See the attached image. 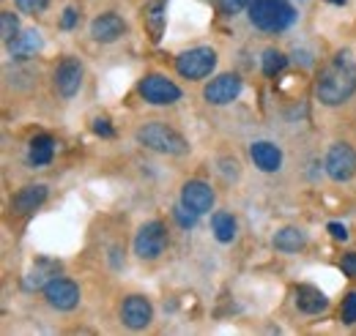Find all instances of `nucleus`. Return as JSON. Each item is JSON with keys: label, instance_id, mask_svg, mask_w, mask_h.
I'll list each match as a JSON object with an SVG mask.
<instances>
[{"label": "nucleus", "instance_id": "6e6552de", "mask_svg": "<svg viewBox=\"0 0 356 336\" xmlns=\"http://www.w3.org/2000/svg\"><path fill=\"white\" fill-rule=\"evenodd\" d=\"M44 298L52 309H58V312H72V309H77V303H80V287H77L72 279L55 276L44 287Z\"/></svg>", "mask_w": 356, "mask_h": 336}, {"label": "nucleus", "instance_id": "bb28decb", "mask_svg": "<svg viewBox=\"0 0 356 336\" xmlns=\"http://www.w3.org/2000/svg\"><path fill=\"white\" fill-rule=\"evenodd\" d=\"M220 8H222V14H241L244 8H250V0H220Z\"/></svg>", "mask_w": 356, "mask_h": 336}, {"label": "nucleus", "instance_id": "a878e982", "mask_svg": "<svg viewBox=\"0 0 356 336\" xmlns=\"http://www.w3.org/2000/svg\"><path fill=\"white\" fill-rule=\"evenodd\" d=\"M14 3H17V8L22 14H42L49 6V0H14Z\"/></svg>", "mask_w": 356, "mask_h": 336}, {"label": "nucleus", "instance_id": "7c9ffc66", "mask_svg": "<svg viewBox=\"0 0 356 336\" xmlns=\"http://www.w3.org/2000/svg\"><path fill=\"white\" fill-rule=\"evenodd\" d=\"M340 268L348 274V276H356V252H348L343 257V262H340Z\"/></svg>", "mask_w": 356, "mask_h": 336}, {"label": "nucleus", "instance_id": "4468645a", "mask_svg": "<svg viewBox=\"0 0 356 336\" xmlns=\"http://www.w3.org/2000/svg\"><path fill=\"white\" fill-rule=\"evenodd\" d=\"M143 22H145V31H148L151 42H162V33H165V25H168V0H148L145 8H143Z\"/></svg>", "mask_w": 356, "mask_h": 336}, {"label": "nucleus", "instance_id": "4be33fe9", "mask_svg": "<svg viewBox=\"0 0 356 336\" xmlns=\"http://www.w3.org/2000/svg\"><path fill=\"white\" fill-rule=\"evenodd\" d=\"M285 66H288L285 52H280V49H274V47H268L266 52H264V58H261V69H264L266 77H277Z\"/></svg>", "mask_w": 356, "mask_h": 336}, {"label": "nucleus", "instance_id": "39448f33", "mask_svg": "<svg viewBox=\"0 0 356 336\" xmlns=\"http://www.w3.org/2000/svg\"><path fill=\"white\" fill-rule=\"evenodd\" d=\"M168 246V230L162 221H145L134 235V254L140 260H159Z\"/></svg>", "mask_w": 356, "mask_h": 336}, {"label": "nucleus", "instance_id": "412c9836", "mask_svg": "<svg viewBox=\"0 0 356 336\" xmlns=\"http://www.w3.org/2000/svg\"><path fill=\"white\" fill-rule=\"evenodd\" d=\"M211 230H214V238H217L220 244H230V241L236 238L238 224H236L233 213H227V210H217V213L211 216Z\"/></svg>", "mask_w": 356, "mask_h": 336}, {"label": "nucleus", "instance_id": "20e7f679", "mask_svg": "<svg viewBox=\"0 0 356 336\" xmlns=\"http://www.w3.org/2000/svg\"><path fill=\"white\" fill-rule=\"evenodd\" d=\"M217 69V52L211 47H195L176 58V72L184 80H206Z\"/></svg>", "mask_w": 356, "mask_h": 336}, {"label": "nucleus", "instance_id": "423d86ee", "mask_svg": "<svg viewBox=\"0 0 356 336\" xmlns=\"http://www.w3.org/2000/svg\"><path fill=\"white\" fill-rule=\"evenodd\" d=\"M137 90L154 107H168V104H176L181 99V87L173 80L162 77V74H145L137 85Z\"/></svg>", "mask_w": 356, "mask_h": 336}, {"label": "nucleus", "instance_id": "0eeeda50", "mask_svg": "<svg viewBox=\"0 0 356 336\" xmlns=\"http://www.w3.org/2000/svg\"><path fill=\"white\" fill-rule=\"evenodd\" d=\"M326 172L332 180L346 183L356 175V151L348 142H334L326 153Z\"/></svg>", "mask_w": 356, "mask_h": 336}, {"label": "nucleus", "instance_id": "f03ea898", "mask_svg": "<svg viewBox=\"0 0 356 336\" xmlns=\"http://www.w3.org/2000/svg\"><path fill=\"white\" fill-rule=\"evenodd\" d=\"M134 140H137V145H143V148H148L154 153H162V156H184V153H189L186 137L178 134L173 126L162 124V121H151V124L140 126Z\"/></svg>", "mask_w": 356, "mask_h": 336}, {"label": "nucleus", "instance_id": "1a4fd4ad", "mask_svg": "<svg viewBox=\"0 0 356 336\" xmlns=\"http://www.w3.org/2000/svg\"><path fill=\"white\" fill-rule=\"evenodd\" d=\"M241 87H244V83H241L238 74H220V77H214L211 83L206 85L203 99L209 104H214V107H225V104H230V101L238 99Z\"/></svg>", "mask_w": 356, "mask_h": 336}, {"label": "nucleus", "instance_id": "c756f323", "mask_svg": "<svg viewBox=\"0 0 356 336\" xmlns=\"http://www.w3.org/2000/svg\"><path fill=\"white\" fill-rule=\"evenodd\" d=\"M77 19H80L77 8H72V6H69V8L63 11V17H60V28H63V31H72V28L77 25Z\"/></svg>", "mask_w": 356, "mask_h": 336}, {"label": "nucleus", "instance_id": "9b49d317", "mask_svg": "<svg viewBox=\"0 0 356 336\" xmlns=\"http://www.w3.org/2000/svg\"><path fill=\"white\" fill-rule=\"evenodd\" d=\"M55 90L63 96V99H74L80 85H83V63L77 58H63L55 69Z\"/></svg>", "mask_w": 356, "mask_h": 336}, {"label": "nucleus", "instance_id": "5701e85b", "mask_svg": "<svg viewBox=\"0 0 356 336\" xmlns=\"http://www.w3.org/2000/svg\"><path fill=\"white\" fill-rule=\"evenodd\" d=\"M0 33H3V44L14 42L19 36V19L14 11H0Z\"/></svg>", "mask_w": 356, "mask_h": 336}, {"label": "nucleus", "instance_id": "dca6fc26", "mask_svg": "<svg viewBox=\"0 0 356 336\" xmlns=\"http://www.w3.org/2000/svg\"><path fill=\"white\" fill-rule=\"evenodd\" d=\"M47 200V186L44 183H28V186H22L17 194H14V200H11V205L17 213H33L36 208H42Z\"/></svg>", "mask_w": 356, "mask_h": 336}, {"label": "nucleus", "instance_id": "f8f14e48", "mask_svg": "<svg viewBox=\"0 0 356 336\" xmlns=\"http://www.w3.org/2000/svg\"><path fill=\"white\" fill-rule=\"evenodd\" d=\"M181 205H186L189 210H195L197 216L209 213L214 208V192L209 183L203 180H186L181 189Z\"/></svg>", "mask_w": 356, "mask_h": 336}, {"label": "nucleus", "instance_id": "9d476101", "mask_svg": "<svg viewBox=\"0 0 356 336\" xmlns=\"http://www.w3.org/2000/svg\"><path fill=\"white\" fill-rule=\"evenodd\" d=\"M151 320H154V306H151L148 298H143V295H129V298H124V303H121V323H124L127 328L143 331V328L151 326Z\"/></svg>", "mask_w": 356, "mask_h": 336}, {"label": "nucleus", "instance_id": "f3484780", "mask_svg": "<svg viewBox=\"0 0 356 336\" xmlns=\"http://www.w3.org/2000/svg\"><path fill=\"white\" fill-rule=\"evenodd\" d=\"M293 295H296L299 312H305V314H321V312L329 309V298L321 293L315 285H296Z\"/></svg>", "mask_w": 356, "mask_h": 336}, {"label": "nucleus", "instance_id": "2eb2a0df", "mask_svg": "<svg viewBox=\"0 0 356 336\" xmlns=\"http://www.w3.org/2000/svg\"><path fill=\"white\" fill-rule=\"evenodd\" d=\"M250 156H252L255 167L261 169V172H277V169L282 167V151L274 142H268V140L252 142L250 145Z\"/></svg>", "mask_w": 356, "mask_h": 336}, {"label": "nucleus", "instance_id": "c85d7f7f", "mask_svg": "<svg viewBox=\"0 0 356 336\" xmlns=\"http://www.w3.org/2000/svg\"><path fill=\"white\" fill-rule=\"evenodd\" d=\"M326 230H329V235H332L334 241H348V227H346V224H340V221H329Z\"/></svg>", "mask_w": 356, "mask_h": 336}, {"label": "nucleus", "instance_id": "a211bd4d", "mask_svg": "<svg viewBox=\"0 0 356 336\" xmlns=\"http://www.w3.org/2000/svg\"><path fill=\"white\" fill-rule=\"evenodd\" d=\"M42 33L39 31H25V33H19L14 42H8V55L11 58H17V60H28V58H33L39 49H42Z\"/></svg>", "mask_w": 356, "mask_h": 336}, {"label": "nucleus", "instance_id": "f257e3e1", "mask_svg": "<svg viewBox=\"0 0 356 336\" xmlns=\"http://www.w3.org/2000/svg\"><path fill=\"white\" fill-rule=\"evenodd\" d=\"M356 93V60L351 52H337L318 74L315 96L323 107H340Z\"/></svg>", "mask_w": 356, "mask_h": 336}, {"label": "nucleus", "instance_id": "2f4dec72", "mask_svg": "<svg viewBox=\"0 0 356 336\" xmlns=\"http://www.w3.org/2000/svg\"><path fill=\"white\" fill-rule=\"evenodd\" d=\"M329 3H334V6H343V3H346V0H329Z\"/></svg>", "mask_w": 356, "mask_h": 336}, {"label": "nucleus", "instance_id": "6ab92c4d", "mask_svg": "<svg viewBox=\"0 0 356 336\" xmlns=\"http://www.w3.org/2000/svg\"><path fill=\"white\" fill-rule=\"evenodd\" d=\"M305 246H307V233L302 227H282L274 235V249L277 252L293 254L299 249H305Z\"/></svg>", "mask_w": 356, "mask_h": 336}, {"label": "nucleus", "instance_id": "393cba45", "mask_svg": "<svg viewBox=\"0 0 356 336\" xmlns=\"http://www.w3.org/2000/svg\"><path fill=\"white\" fill-rule=\"evenodd\" d=\"M173 216H176V221L184 227V230H192V227H195V221H197V213H195V210H189L186 205H178V208L173 210Z\"/></svg>", "mask_w": 356, "mask_h": 336}, {"label": "nucleus", "instance_id": "ddd939ff", "mask_svg": "<svg viewBox=\"0 0 356 336\" xmlns=\"http://www.w3.org/2000/svg\"><path fill=\"white\" fill-rule=\"evenodd\" d=\"M124 33H127V22H124L118 14H113V11L99 14V17L90 22V36H93L99 44L118 42Z\"/></svg>", "mask_w": 356, "mask_h": 336}, {"label": "nucleus", "instance_id": "b1692460", "mask_svg": "<svg viewBox=\"0 0 356 336\" xmlns=\"http://www.w3.org/2000/svg\"><path fill=\"white\" fill-rule=\"evenodd\" d=\"M340 320L346 323V326H354L356 323V290L343 298V309H340Z\"/></svg>", "mask_w": 356, "mask_h": 336}, {"label": "nucleus", "instance_id": "cd10ccee", "mask_svg": "<svg viewBox=\"0 0 356 336\" xmlns=\"http://www.w3.org/2000/svg\"><path fill=\"white\" fill-rule=\"evenodd\" d=\"M93 131H96L99 137H104V140H113V137H115V131H113L107 118H96V121H93Z\"/></svg>", "mask_w": 356, "mask_h": 336}, {"label": "nucleus", "instance_id": "aec40b11", "mask_svg": "<svg viewBox=\"0 0 356 336\" xmlns=\"http://www.w3.org/2000/svg\"><path fill=\"white\" fill-rule=\"evenodd\" d=\"M55 156V140L49 134H39L31 140V151H28V162L33 167H47Z\"/></svg>", "mask_w": 356, "mask_h": 336}, {"label": "nucleus", "instance_id": "7ed1b4c3", "mask_svg": "<svg viewBox=\"0 0 356 336\" xmlns=\"http://www.w3.org/2000/svg\"><path fill=\"white\" fill-rule=\"evenodd\" d=\"M250 22L266 33H282L296 22V8L288 0H250Z\"/></svg>", "mask_w": 356, "mask_h": 336}]
</instances>
